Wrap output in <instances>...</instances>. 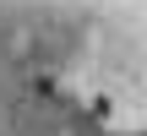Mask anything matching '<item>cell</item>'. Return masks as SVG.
Instances as JSON below:
<instances>
[]
</instances>
